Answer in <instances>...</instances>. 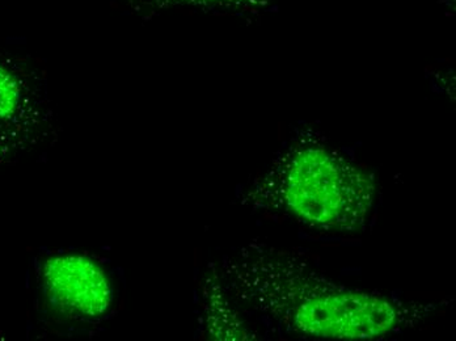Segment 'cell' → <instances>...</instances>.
Listing matches in <instances>:
<instances>
[{
    "label": "cell",
    "instance_id": "5",
    "mask_svg": "<svg viewBox=\"0 0 456 341\" xmlns=\"http://www.w3.org/2000/svg\"><path fill=\"white\" fill-rule=\"evenodd\" d=\"M134 13L155 12L174 7H210V5H230L240 0H122Z\"/></svg>",
    "mask_w": 456,
    "mask_h": 341
},
{
    "label": "cell",
    "instance_id": "4",
    "mask_svg": "<svg viewBox=\"0 0 456 341\" xmlns=\"http://www.w3.org/2000/svg\"><path fill=\"white\" fill-rule=\"evenodd\" d=\"M41 124L43 112L29 83L0 57V159L24 149Z\"/></svg>",
    "mask_w": 456,
    "mask_h": 341
},
{
    "label": "cell",
    "instance_id": "2",
    "mask_svg": "<svg viewBox=\"0 0 456 341\" xmlns=\"http://www.w3.org/2000/svg\"><path fill=\"white\" fill-rule=\"evenodd\" d=\"M388 301L363 293L330 294L310 299L297 310L296 324L311 337L330 339H374L396 323Z\"/></svg>",
    "mask_w": 456,
    "mask_h": 341
},
{
    "label": "cell",
    "instance_id": "3",
    "mask_svg": "<svg viewBox=\"0 0 456 341\" xmlns=\"http://www.w3.org/2000/svg\"><path fill=\"white\" fill-rule=\"evenodd\" d=\"M40 287L49 306L69 318L96 319L112 306L110 280L83 255H55L44 263Z\"/></svg>",
    "mask_w": 456,
    "mask_h": 341
},
{
    "label": "cell",
    "instance_id": "1",
    "mask_svg": "<svg viewBox=\"0 0 456 341\" xmlns=\"http://www.w3.org/2000/svg\"><path fill=\"white\" fill-rule=\"evenodd\" d=\"M283 199L318 229L354 230L365 220L375 187L365 171L322 149L297 152L283 172Z\"/></svg>",
    "mask_w": 456,
    "mask_h": 341
}]
</instances>
